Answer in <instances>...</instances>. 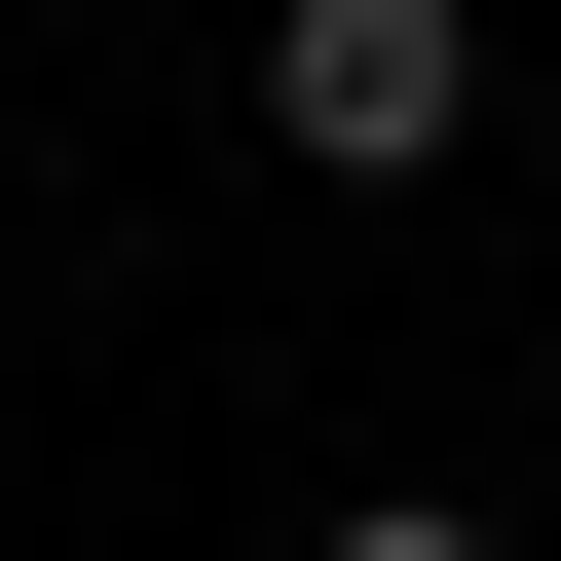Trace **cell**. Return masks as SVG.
<instances>
[{
    "instance_id": "obj_1",
    "label": "cell",
    "mask_w": 561,
    "mask_h": 561,
    "mask_svg": "<svg viewBox=\"0 0 561 561\" xmlns=\"http://www.w3.org/2000/svg\"><path fill=\"white\" fill-rule=\"evenodd\" d=\"M262 150L300 187H449L486 150V0H262Z\"/></svg>"
},
{
    "instance_id": "obj_2",
    "label": "cell",
    "mask_w": 561,
    "mask_h": 561,
    "mask_svg": "<svg viewBox=\"0 0 561 561\" xmlns=\"http://www.w3.org/2000/svg\"><path fill=\"white\" fill-rule=\"evenodd\" d=\"M300 561H524V524H486V486H375V524H300Z\"/></svg>"
}]
</instances>
